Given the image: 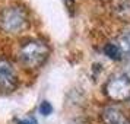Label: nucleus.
Listing matches in <instances>:
<instances>
[{
	"mask_svg": "<svg viewBox=\"0 0 130 124\" xmlns=\"http://www.w3.org/2000/svg\"><path fill=\"white\" fill-rule=\"evenodd\" d=\"M104 53L112 60H118L121 59V56H123V51L120 50L117 44H114V42H108L105 47H104Z\"/></svg>",
	"mask_w": 130,
	"mask_h": 124,
	"instance_id": "7",
	"label": "nucleus"
},
{
	"mask_svg": "<svg viewBox=\"0 0 130 124\" xmlns=\"http://www.w3.org/2000/svg\"><path fill=\"white\" fill-rule=\"evenodd\" d=\"M101 118L104 124H130L123 111L116 107H107L101 112Z\"/></svg>",
	"mask_w": 130,
	"mask_h": 124,
	"instance_id": "6",
	"label": "nucleus"
},
{
	"mask_svg": "<svg viewBox=\"0 0 130 124\" xmlns=\"http://www.w3.org/2000/svg\"><path fill=\"white\" fill-rule=\"evenodd\" d=\"M73 124H89L86 120H77V121H75Z\"/></svg>",
	"mask_w": 130,
	"mask_h": 124,
	"instance_id": "11",
	"label": "nucleus"
},
{
	"mask_svg": "<svg viewBox=\"0 0 130 124\" xmlns=\"http://www.w3.org/2000/svg\"><path fill=\"white\" fill-rule=\"evenodd\" d=\"M48 54H50V50L44 41L31 40L21 47L18 53V59L25 67L38 69L45 63V60L48 59Z\"/></svg>",
	"mask_w": 130,
	"mask_h": 124,
	"instance_id": "2",
	"label": "nucleus"
},
{
	"mask_svg": "<svg viewBox=\"0 0 130 124\" xmlns=\"http://www.w3.org/2000/svg\"><path fill=\"white\" fill-rule=\"evenodd\" d=\"M40 112H41V114H44V115H47V114H50V112H51V105L48 104L47 101L41 102V105H40Z\"/></svg>",
	"mask_w": 130,
	"mask_h": 124,
	"instance_id": "9",
	"label": "nucleus"
},
{
	"mask_svg": "<svg viewBox=\"0 0 130 124\" xmlns=\"http://www.w3.org/2000/svg\"><path fill=\"white\" fill-rule=\"evenodd\" d=\"M105 94L112 101H127L130 98V79L126 75L112 76L105 83Z\"/></svg>",
	"mask_w": 130,
	"mask_h": 124,
	"instance_id": "3",
	"label": "nucleus"
},
{
	"mask_svg": "<svg viewBox=\"0 0 130 124\" xmlns=\"http://www.w3.org/2000/svg\"><path fill=\"white\" fill-rule=\"evenodd\" d=\"M19 124H37L34 120H16Z\"/></svg>",
	"mask_w": 130,
	"mask_h": 124,
	"instance_id": "10",
	"label": "nucleus"
},
{
	"mask_svg": "<svg viewBox=\"0 0 130 124\" xmlns=\"http://www.w3.org/2000/svg\"><path fill=\"white\" fill-rule=\"evenodd\" d=\"M29 26V16L24 6L10 5L0 10V31L5 34H22Z\"/></svg>",
	"mask_w": 130,
	"mask_h": 124,
	"instance_id": "1",
	"label": "nucleus"
},
{
	"mask_svg": "<svg viewBox=\"0 0 130 124\" xmlns=\"http://www.w3.org/2000/svg\"><path fill=\"white\" fill-rule=\"evenodd\" d=\"M108 10L114 18L130 22V0H110Z\"/></svg>",
	"mask_w": 130,
	"mask_h": 124,
	"instance_id": "5",
	"label": "nucleus"
},
{
	"mask_svg": "<svg viewBox=\"0 0 130 124\" xmlns=\"http://www.w3.org/2000/svg\"><path fill=\"white\" fill-rule=\"evenodd\" d=\"M117 45L120 47V50H121L123 53L130 54V29L129 31H124L123 34L118 37Z\"/></svg>",
	"mask_w": 130,
	"mask_h": 124,
	"instance_id": "8",
	"label": "nucleus"
},
{
	"mask_svg": "<svg viewBox=\"0 0 130 124\" xmlns=\"http://www.w3.org/2000/svg\"><path fill=\"white\" fill-rule=\"evenodd\" d=\"M16 86H18V77L13 70V66L6 60H0V92L9 94L15 91Z\"/></svg>",
	"mask_w": 130,
	"mask_h": 124,
	"instance_id": "4",
	"label": "nucleus"
}]
</instances>
